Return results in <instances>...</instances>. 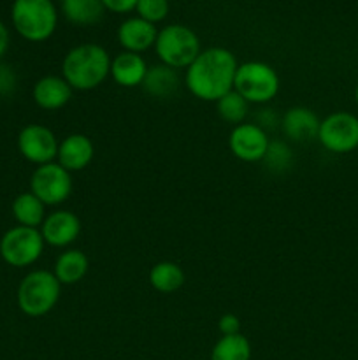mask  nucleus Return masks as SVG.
I'll list each match as a JSON object with an SVG mask.
<instances>
[{
    "mask_svg": "<svg viewBox=\"0 0 358 360\" xmlns=\"http://www.w3.org/2000/svg\"><path fill=\"white\" fill-rule=\"evenodd\" d=\"M237 58L227 48L204 49L186 69L185 84L195 97L218 102L223 95L234 90Z\"/></svg>",
    "mask_w": 358,
    "mask_h": 360,
    "instance_id": "obj_1",
    "label": "nucleus"
},
{
    "mask_svg": "<svg viewBox=\"0 0 358 360\" xmlns=\"http://www.w3.org/2000/svg\"><path fill=\"white\" fill-rule=\"evenodd\" d=\"M62 74L72 90H93L111 74L109 53L95 42L74 46L63 58Z\"/></svg>",
    "mask_w": 358,
    "mask_h": 360,
    "instance_id": "obj_2",
    "label": "nucleus"
},
{
    "mask_svg": "<svg viewBox=\"0 0 358 360\" xmlns=\"http://www.w3.org/2000/svg\"><path fill=\"white\" fill-rule=\"evenodd\" d=\"M11 20L21 37L41 42L56 30L58 13L49 0H16L11 7Z\"/></svg>",
    "mask_w": 358,
    "mask_h": 360,
    "instance_id": "obj_3",
    "label": "nucleus"
},
{
    "mask_svg": "<svg viewBox=\"0 0 358 360\" xmlns=\"http://www.w3.org/2000/svg\"><path fill=\"white\" fill-rule=\"evenodd\" d=\"M62 294V283L51 271H32L18 287V306L25 315L39 319L51 311Z\"/></svg>",
    "mask_w": 358,
    "mask_h": 360,
    "instance_id": "obj_4",
    "label": "nucleus"
},
{
    "mask_svg": "<svg viewBox=\"0 0 358 360\" xmlns=\"http://www.w3.org/2000/svg\"><path fill=\"white\" fill-rule=\"evenodd\" d=\"M154 51L171 69H188L200 55V39L190 27L172 23L158 30Z\"/></svg>",
    "mask_w": 358,
    "mask_h": 360,
    "instance_id": "obj_5",
    "label": "nucleus"
},
{
    "mask_svg": "<svg viewBox=\"0 0 358 360\" xmlns=\"http://www.w3.org/2000/svg\"><path fill=\"white\" fill-rule=\"evenodd\" d=\"M234 90L248 104H263L272 101L279 91V76L265 62H244L235 72Z\"/></svg>",
    "mask_w": 358,
    "mask_h": 360,
    "instance_id": "obj_6",
    "label": "nucleus"
},
{
    "mask_svg": "<svg viewBox=\"0 0 358 360\" xmlns=\"http://www.w3.org/2000/svg\"><path fill=\"white\" fill-rule=\"evenodd\" d=\"M44 245L39 229L18 225L9 229L0 239V255L9 266L27 267L37 262L44 252Z\"/></svg>",
    "mask_w": 358,
    "mask_h": 360,
    "instance_id": "obj_7",
    "label": "nucleus"
},
{
    "mask_svg": "<svg viewBox=\"0 0 358 360\" xmlns=\"http://www.w3.org/2000/svg\"><path fill=\"white\" fill-rule=\"evenodd\" d=\"M30 192L44 206L62 204L72 193V176L58 162L39 165L30 178Z\"/></svg>",
    "mask_w": 358,
    "mask_h": 360,
    "instance_id": "obj_8",
    "label": "nucleus"
},
{
    "mask_svg": "<svg viewBox=\"0 0 358 360\" xmlns=\"http://www.w3.org/2000/svg\"><path fill=\"white\" fill-rule=\"evenodd\" d=\"M318 139L332 153H350L358 148V118L351 112L337 111L319 122Z\"/></svg>",
    "mask_w": 358,
    "mask_h": 360,
    "instance_id": "obj_9",
    "label": "nucleus"
},
{
    "mask_svg": "<svg viewBox=\"0 0 358 360\" xmlns=\"http://www.w3.org/2000/svg\"><path fill=\"white\" fill-rule=\"evenodd\" d=\"M58 139L51 129L32 123L21 129L18 136V150L28 162L37 165L51 164L58 155Z\"/></svg>",
    "mask_w": 358,
    "mask_h": 360,
    "instance_id": "obj_10",
    "label": "nucleus"
},
{
    "mask_svg": "<svg viewBox=\"0 0 358 360\" xmlns=\"http://www.w3.org/2000/svg\"><path fill=\"white\" fill-rule=\"evenodd\" d=\"M269 137L262 127L255 123H241L235 125L228 136V146L230 151L244 162H260L265 158L267 148H269Z\"/></svg>",
    "mask_w": 358,
    "mask_h": 360,
    "instance_id": "obj_11",
    "label": "nucleus"
},
{
    "mask_svg": "<svg viewBox=\"0 0 358 360\" xmlns=\"http://www.w3.org/2000/svg\"><path fill=\"white\" fill-rule=\"evenodd\" d=\"M39 231H41L44 243L63 248L76 241L77 236L81 234V220L72 211H53L51 214L46 217Z\"/></svg>",
    "mask_w": 358,
    "mask_h": 360,
    "instance_id": "obj_12",
    "label": "nucleus"
},
{
    "mask_svg": "<svg viewBox=\"0 0 358 360\" xmlns=\"http://www.w3.org/2000/svg\"><path fill=\"white\" fill-rule=\"evenodd\" d=\"M93 141L84 134H70L58 144V164L69 172L81 171L93 160Z\"/></svg>",
    "mask_w": 358,
    "mask_h": 360,
    "instance_id": "obj_13",
    "label": "nucleus"
},
{
    "mask_svg": "<svg viewBox=\"0 0 358 360\" xmlns=\"http://www.w3.org/2000/svg\"><path fill=\"white\" fill-rule=\"evenodd\" d=\"M157 35V27L139 16L126 18L118 27V41L121 48H125V51H146L151 46H154Z\"/></svg>",
    "mask_w": 358,
    "mask_h": 360,
    "instance_id": "obj_14",
    "label": "nucleus"
},
{
    "mask_svg": "<svg viewBox=\"0 0 358 360\" xmlns=\"http://www.w3.org/2000/svg\"><path fill=\"white\" fill-rule=\"evenodd\" d=\"M147 69L146 60L139 53L123 51L111 60V76L119 86H142Z\"/></svg>",
    "mask_w": 358,
    "mask_h": 360,
    "instance_id": "obj_15",
    "label": "nucleus"
},
{
    "mask_svg": "<svg viewBox=\"0 0 358 360\" xmlns=\"http://www.w3.org/2000/svg\"><path fill=\"white\" fill-rule=\"evenodd\" d=\"M34 101L39 108L55 111L63 108L72 97V88L63 77L60 76H44L34 84Z\"/></svg>",
    "mask_w": 358,
    "mask_h": 360,
    "instance_id": "obj_16",
    "label": "nucleus"
},
{
    "mask_svg": "<svg viewBox=\"0 0 358 360\" xmlns=\"http://www.w3.org/2000/svg\"><path fill=\"white\" fill-rule=\"evenodd\" d=\"M281 127H283V132L288 139L309 141L312 137H318L319 120L312 109L297 105V108H291L284 112Z\"/></svg>",
    "mask_w": 358,
    "mask_h": 360,
    "instance_id": "obj_17",
    "label": "nucleus"
},
{
    "mask_svg": "<svg viewBox=\"0 0 358 360\" xmlns=\"http://www.w3.org/2000/svg\"><path fill=\"white\" fill-rule=\"evenodd\" d=\"M88 257L81 250H67L56 259L53 274L62 285H76L88 273Z\"/></svg>",
    "mask_w": 358,
    "mask_h": 360,
    "instance_id": "obj_18",
    "label": "nucleus"
},
{
    "mask_svg": "<svg viewBox=\"0 0 358 360\" xmlns=\"http://www.w3.org/2000/svg\"><path fill=\"white\" fill-rule=\"evenodd\" d=\"M144 91L154 98H167L179 88V76L175 69L164 65H153L147 69L142 83Z\"/></svg>",
    "mask_w": 358,
    "mask_h": 360,
    "instance_id": "obj_19",
    "label": "nucleus"
},
{
    "mask_svg": "<svg viewBox=\"0 0 358 360\" xmlns=\"http://www.w3.org/2000/svg\"><path fill=\"white\" fill-rule=\"evenodd\" d=\"M13 214L23 227L39 229L46 220V206L34 193L25 192L13 200Z\"/></svg>",
    "mask_w": 358,
    "mask_h": 360,
    "instance_id": "obj_20",
    "label": "nucleus"
},
{
    "mask_svg": "<svg viewBox=\"0 0 358 360\" xmlns=\"http://www.w3.org/2000/svg\"><path fill=\"white\" fill-rule=\"evenodd\" d=\"M150 283L154 290L161 292V294H172L183 287L185 273H183L179 264L164 260V262H158L151 267Z\"/></svg>",
    "mask_w": 358,
    "mask_h": 360,
    "instance_id": "obj_21",
    "label": "nucleus"
},
{
    "mask_svg": "<svg viewBox=\"0 0 358 360\" xmlns=\"http://www.w3.org/2000/svg\"><path fill=\"white\" fill-rule=\"evenodd\" d=\"M104 4L102 0H63L62 13L67 20L77 25L97 23L104 16Z\"/></svg>",
    "mask_w": 358,
    "mask_h": 360,
    "instance_id": "obj_22",
    "label": "nucleus"
},
{
    "mask_svg": "<svg viewBox=\"0 0 358 360\" xmlns=\"http://www.w3.org/2000/svg\"><path fill=\"white\" fill-rule=\"evenodd\" d=\"M211 360H251V345L242 334L221 336L213 347Z\"/></svg>",
    "mask_w": 358,
    "mask_h": 360,
    "instance_id": "obj_23",
    "label": "nucleus"
},
{
    "mask_svg": "<svg viewBox=\"0 0 358 360\" xmlns=\"http://www.w3.org/2000/svg\"><path fill=\"white\" fill-rule=\"evenodd\" d=\"M218 115L228 123H235V125H241L242 120L248 115V102L241 97L235 90L228 91L227 95L220 98L216 102Z\"/></svg>",
    "mask_w": 358,
    "mask_h": 360,
    "instance_id": "obj_24",
    "label": "nucleus"
},
{
    "mask_svg": "<svg viewBox=\"0 0 358 360\" xmlns=\"http://www.w3.org/2000/svg\"><path fill=\"white\" fill-rule=\"evenodd\" d=\"M263 162H265L270 171L283 172L290 169L291 162H293V153L288 148V144L281 143V141H272V143H269Z\"/></svg>",
    "mask_w": 358,
    "mask_h": 360,
    "instance_id": "obj_25",
    "label": "nucleus"
},
{
    "mask_svg": "<svg viewBox=\"0 0 358 360\" xmlns=\"http://www.w3.org/2000/svg\"><path fill=\"white\" fill-rule=\"evenodd\" d=\"M135 11L137 16L154 25L168 14V2L167 0H137Z\"/></svg>",
    "mask_w": 358,
    "mask_h": 360,
    "instance_id": "obj_26",
    "label": "nucleus"
},
{
    "mask_svg": "<svg viewBox=\"0 0 358 360\" xmlns=\"http://www.w3.org/2000/svg\"><path fill=\"white\" fill-rule=\"evenodd\" d=\"M218 329H220L221 336H234V334H241V322L235 315L227 313L218 322Z\"/></svg>",
    "mask_w": 358,
    "mask_h": 360,
    "instance_id": "obj_27",
    "label": "nucleus"
},
{
    "mask_svg": "<svg viewBox=\"0 0 358 360\" xmlns=\"http://www.w3.org/2000/svg\"><path fill=\"white\" fill-rule=\"evenodd\" d=\"M105 11H111L116 14L132 13L137 7V0H102Z\"/></svg>",
    "mask_w": 358,
    "mask_h": 360,
    "instance_id": "obj_28",
    "label": "nucleus"
},
{
    "mask_svg": "<svg viewBox=\"0 0 358 360\" xmlns=\"http://www.w3.org/2000/svg\"><path fill=\"white\" fill-rule=\"evenodd\" d=\"M14 84H16V79H14L13 70L6 65H0V94H9Z\"/></svg>",
    "mask_w": 358,
    "mask_h": 360,
    "instance_id": "obj_29",
    "label": "nucleus"
},
{
    "mask_svg": "<svg viewBox=\"0 0 358 360\" xmlns=\"http://www.w3.org/2000/svg\"><path fill=\"white\" fill-rule=\"evenodd\" d=\"M7 46H9V30H7L6 25L0 21V58H2L4 53L7 51Z\"/></svg>",
    "mask_w": 358,
    "mask_h": 360,
    "instance_id": "obj_30",
    "label": "nucleus"
},
{
    "mask_svg": "<svg viewBox=\"0 0 358 360\" xmlns=\"http://www.w3.org/2000/svg\"><path fill=\"white\" fill-rule=\"evenodd\" d=\"M354 101H357V104H358V84H357V88H354Z\"/></svg>",
    "mask_w": 358,
    "mask_h": 360,
    "instance_id": "obj_31",
    "label": "nucleus"
}]
</instances>
